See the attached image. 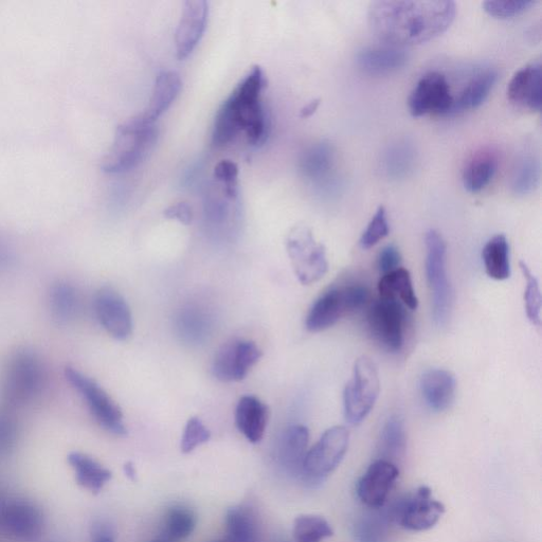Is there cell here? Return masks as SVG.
I'll list each match as a JSON object with an SVG mask.
<instances>
[{"mask_svg":"<svg viewBox=\"0 0 542 542\" xmlns=\"http://www.w3.org/2000/svg\"><path fill=\"white\" fill-rule=\"evenodd\" d=\"M289 260L295 275L303 285H312L327 275V249L318 243L312 231L304 226L294 228L286 241Z\"/></svg>","mask_w":542,"mask_h":542,"instance_id":"obj_8","label":"cell"},{"mask_svg":"<svg viewBox=\"0 0 542 542\" xmlns=\"http://www.w3.org/2000/svg\"><path fill=\"white\" fill-rule=\"evenodd\" d=\"M310 442V431L303 425L289 426L282 433L278 445V458L288 474L302 478V468L307 447Z\"/></svg>","mask_w":542,"mask_h":542,"instance_id":"obj_21","label":"cell"},{"mask_svg":"<svg viewBox=\"0 0 542 542\" xmlns=\"http://www.w3.org/2000/svg\"><path fill=\"white\" fill-rule=\"evenodd\" d=\"M228 542H230V541H228Z\"/></svg>","mask_w":542,"mask_h":542,"instance_id":"obj_52","label":"cell"},{"mask_svg":"<svg viewBox=\"0 0 542 542\" xmlns=\"http://www.w3.org/2000/svg\"><path fill=\"white\" fill-rule=\"evenodd\" d=\"M123 471L125 476L131 481H137V471L133 462L125 463L123 466Z\"/></svg>","mask_w":542,"mask_h":542,"instance_id":"obj_50","label":"cell"},{"mask_svg":"<svg viewBox=\"0 0 542 542\" xmlns=\"http://www.w3.org/2000/svg\"><path fill=\"white\" fill-rule=\"evenodd\" d=\"M414 164V151L410 144L399 142L391 147L385 155L386 173L393 178H401L411 171Z\"/></svg>","mask_w":542,"mask_h":542,"instance_id":"obj_38","label":"cell"},{"mask_svg":"<svg viewBox=\"0 0 542 542\" xmlns=\"http://www.w3.org/2000/svg\"><path fill=\"white\" fill-rule=\"evenodd\" d=\"M520 268L527 282L525 289L526 313L529 320L539 327L541 323V293L539 282L526 263L521 262Z\"/></svg>","mask_w":542,"mask_h":542,"instance_id":"obj_39","label":"cell"},{"mask_svg":"<svg viewBox=\"0 0 542 542\" xmlns=\"http://www.w3.org/2000/svg\"><path fill=\"white\" fill-rule=\"evenodd\" d=\"M210 439L211 432L205 424L198 418H191L186 425L180 449L184 454H190Z\"/></svg>","mask_w":542,"mask_h":542,"instance_id":"obj_43","label":"cell"},{"mask_svg":"<svg viewBox=\"0 0 542 542\" xmlns=\"http://www.w3.org/2000/svg\"><path fill=\"white\" fill-rule=\"evenodd\" d=\"M393 521L382 509H369L355 521L353 537L355 542H389Z\"/></svg>","mask_w":542,"mask_h":542,"instance_id":"obj_28","label":"cell"},{"mask_svg":"<svg viewBox=\"0 0 542 542\" xmlns=\"http://www.w3.org/2000/svg\"><path fill=\"white\" fill-rule=\"evenodd\" d=\"M425 270L432 299V317L438 327L448 323L453 307V288L447 273V246L437 230H429L425 236Z\"/></svg>","mask_w":542,"mask_h":542,"instance_id":"obj_5","label":"cell"},{"mask_svg":"<svg viewBox=\"0 0 542 542\" xmlns=\"http://www.w3.org/2000/svg\"><path fill=\"white\" fill-rule=\"evenodd\" d=\"M388 513L395 525L412 532H424L437 525L445 513L444 505L433 497L428 486L397 500Z\"/></svg>","mask_w":542,"mask_h":542,"instance_id":"obj_11","label":"cell"},{"mask_svg":"<svg viewBox=\"0 0 542 542\" xmlns=\"http://www.w3.org/2000/svg\"><path fill=\"white\" fill-rule=\"evenodd\" d=\"M213 178L231 197H239V168L233 161H220L214 168Z\"/></svg>","mask_w":542,"mask_h":542,"instance_id":"obj_42","label":"cell"},{"mask_svg":"<svg viewBox=\"0 0 542 542\" xmlns=\"http://www.w3.org/2000/svg\"><path fill=\"white\" fill-rule=\"evenodd\" d=\"M94 310L102 328L117 340H126L133 333L131 309L124 298L112 287L97 292Z\"/></svg>","mask_w":542,"mask_h":542,"instance_id":"obj_14","label":"cell"},{"mask_svg":"<svg viewBox=\"0 0 542 542\" xmlns=\"http://www.w3.org/2000/svg\"><path fill=\"white\" fill-rule=\"evenodd\" d=\"M378 293L381 298L400 302L409 311L418 310L419 299L415 294L409 270L404 267L382 276L378 282Z\"/></svg>","mask_w":542,"mask_h":542,"instance_id":"obj_27","label":"cell"},{"mask_svg":"<svg viewBox=\"0 0 542 542\" xmlns=\"http://www.w3.org/2000/svg\"><path fill=\"white\" fill-rule=\"evenodd\" d=\"M381 392V379L374 361L368 356L359 357L354 364L352 377L343 391V413L350 425L363 423L373 410Z\"/></svg>","mask_w":542,"mask_h":542,"instance_id":"obj_6","label":"cell"},{"mask_svg":"<svg viewBox=\"0 0 542 542\" xmlns=\"http://www.w3.org/2000/svg\"><path fill=\"white\" fill-rule=\"evenodd\" d=\"M497 78L498 74L493 69L479 72L465 85L460 95L457 98L454 97V104L449 115L471 111L483 104L487 97L490 96Z\"/></svg>","mask_w":542,"mask_h":542,"instance_id":"obj_26","label":"cell"},{"mask_svg":"<svg viewBox=\"0 0 542 542\" xmlns=\"http://www.w3.org/2000/svg\"><path fill=\"white\" fill-rule=\"evenodd\" d=\"M389 230L387 213L385 208L381 206L377 209L363 236H361L360 247L366 250L373 248L388 236Z\"/></svg>","mask_w":542,"mask_h":542,"instance_id":"obj_40","label":"cell"},{"mask_svg":"<svg viewBox=\"0 0 542 542\" xmlns=\"http://www.w3.org/2000/svg\"><path fill=\"white\" fill-rule=\"evenodd\" d=\"M262 357L254 341L234 338L224 343L216 352L212 373L224 383L241 382Z\"/></svg>","mask_w":542,"mask_h":542,"instance_id":"obj_12","label":"cell"},{"mask_svg":"<svg viewBox=\"0 0 542 542\" xmlns=\"http://www.w3.org/2000/svg\"><path fill=\"white\" fill-rule=\"evenodd\" d=\"M209 16L205 0H189L185 4L175 33L176 54L186 60L203 39Z\"/></svg>","mask_w":542,"mask_h":542,"instance_id":"obj_16","label":"cell"},{"mask_svg":"<svg viewBox=\"0 0 542 542\" xmlns=\"http://www.w3.org/2000/svg\"><path fill=\"white\" fill-rule=\"evenodd\" d=\"M152 542H170V541L166 540V539H157V540H154Z\"/></svg>","mask_w":542,"mask_h":542,"instance_id":"obj_51","label":"cell"},{"mask_svg":"<svg viewBox=\"0 0 542 542\" xmlns=\"http://www.w3.org/2000/svg\"><path fill=\"white\" fill-rule=\"evenodd\" d=\"M350 315L342 286L332 287L313 303L306 316V329L312 333L328 330L343 317Z\"/></svg>","mask_w":542,"mask_h":542,"instance_id":"obj_18","label":"cell"},{"mask_svg":"<svg viewBox=\"0 0 542 542\" xmlns=\"http://www.w3.org/2000/svg\"><path fill=\"white\" fill-rule=\"evenodd\" d=\"M182 89V80L175 71H162L158 75L149 104L144 111L133 120L143 125H154L164 115Z\"/></svg>","mask_w":542,"mask_h":542,"instance_id":"obj_20","label":"cell"},{"mask_svg":"<svg viewBox=\"0 0 542 542\" xmlns=\"http://www.w3.org/2000/svg\"><path fill=\"white\" fill-rule=\"evenodd\" d=\"M454 104L450 86L445 76L437 71L428 72L412 90L408 100L413 117L449 115Z\"/></svg>","mask_w":542,"mask_h":542,"instance_id":"obj_13","label":"cell"},{"mask_svg":"<svg viewBox=\"0 0 542 542\" xmlns=\"http://www.w3.org/2000/svg\"><path fill=\"white\" fill-rule=\"evenodd\" d=\"M45 385L46 370L41 357L30 349H21L7 361L0 392L7 407L16 408L33 402Z\"/></svg>","mask_w":542,"mask_h":542,"instance_id":"obj_3","label":"cell"},{"mask_svg":"<svg viewBox=\"0 0 542 542\" xmlns=\"http://www.w3.org/2000/svg\"><path fill=\"white\" fill-rule=\"evenodd\" d=\"M335 164V152L328 142L314 144L300 160L302 174L317 185L330 183Z\"/></svg>","mask_w":542,"mask_h":542,"instance_id":"obj_25","label":"cell"},{"mask_svg":"<svg viewBox=\"0 0 542 542\" xmlns=\"http://www.w3.org/2000/svg\"><path fill=\"white\" fill-rule=\"evenodd\" d=\"M406 448L407 433L404 421L399 415L392 414L379 435L378 451L381 459L397 465V462L405 457Z\"/></svg>","mask_w":542,"mask_h":542,"instance_id":"obj_30","label":"cell"},{"mask_svg":"<svg viewBox=\"0 0 542 542\" xmlns=\"http://www.w3.org/2000/svg\"><path fill=\"white\" fill-rule=\"evenodd\" d=\"M117 531L110 521H98L92 531V542H116Z\"/></svg>","mask_w":542,"mask_h":542,"instance_id":"obj_47","label":"cell"},{"mask_svg":"<svg viewBox=\"0 0 542 542\" xmlns=\"http://www.w3.org/2000/svg\"><path fill=\"white\" fill-rule=\"evenodd\" d=\"M356 61L366 74L386 76L403 68L408 61V54L400 47H369L357 54Z\"/></svg>","mask_w":542,"mask_h":542,"instance_id":"obj_23","label":"cell"},{"mask_svg":"<svg viewBox=\"0 0 542 542\" xmlns=\"http://www.w3.org/2000/svg\"><path fill=\"white\" fill-rule=\"evenodd\" d=\"M294 538L296 542H321L334 535L327 519L317 515H301L295 519Z\"/></svg>","mask_w":542,"mask_h":542,"instance_id":"obj_36","label":"cell"},{"mask_svg":"<svg viewBox=\"0 0 542 542\" xmlns=\"http://www.w3.org/2000/svg\"><path fill=\"white\" fill-rule=\"evenodd\" d=\"M51 316L59 324H68L76 319L81 309L77 288L65 281L53 284L49 293Z\"/></svg>","mask_w":542,"mask_h":542,"instance_id":"obj_29","label":"cell"},{"mask_svg":"<svg viewBox=\"0 0 542 542\" xmlns=\"http://www.w3.org/2000/svg\"><path fill=\"white\" fill-rule=\"evenodd\" d=\"M265 83L264 71L255 66L234 88L215 117L214 147L226 148L241 135L252 147L261 146L266 141L269 122L262 100Z\"/></svg>","mask_w":542,"mask_h":542,"instance_id":"obj_2","label":"cell"},{"mask_svg":"<svg viewBox=\"0 0 542 542\" xmlns=\"http://www.w3.org/2000/svg\"><path fill=\"white\" fill-rule=\"evenodd\" d=\"M225 527L230 542H256L259 536L256 513L246 504L227 511Z\"/></svg>","mask_w":542,"mask_h":542,"instance_id":"obj_32","label":"cell"},{"mask_svg":"<svg viewBox=\"0 0 542 542\" xmlns=\"http://www.w3.org/2000/svg\"><path fill=\"white\" fill-rule=\"evenodd\" d=\"M451 0H377L368 21L376 38L394 47L419 45L436 39L455 21Z\"/></svg>","mask_w":542,"mask_h":542,"instance_id":"obj_1","label":"cell"},{"mask_svg":"<svg viewBox=\"0 0 542 542\" xmlns=\"http://www.w3.org/2000/svg\"><path fill=\"white\" fill-rule=\"evenodd\" d=\"M65 377L71 387L82 396L101 427L115 436L128 435L121 409L94 379L71 367L66 368Z\"/></svg>","mask_w":542,"mask_h":542,"instance_id":"obj_9","label":"cell"},{"mask_svg":"<svg viewBox=\"0 0 542 542\" xmlns=\"http://www.w3.org/2000/svg\"><path fill=\"white\" fill-rule=\"evenodd\" d=\"M377 267L381 271L382 275L392 273V271L402 267V255L399 248L394 245H388L381 252H379L377 258Z\"/></svg>","mask_w":542,"mask_h":542,"instance_id":"obj_45","label":"cell"},{"mask_svg":"<svg viewBox=\"0 0 542 542\" xmlns=\"http://www.w3.org/2000/svg\"><path fill=\"white\" fill-rule=\"evenodd\" d=\"M17 421L7 408H0V455H5L17 440Z\"/></svg>","mask_w":542,"mask_h":542,"instance_id":"obj_44","label":"cell"},{"mask_svg":"<svg viewBox=\"0 0 542 542\" xmlns=\"http://www.w3.org/2000/svg\"><path fill=\"white\" fill-rule=\"evenodd\" d=\"M320 105V100L316 99L311 101L309 104L305 105L300 113V116L302 118H310L312 117L318 110Z\"/></svg>","mask_w":542,"mask_h":542,"instance_id":"obj_49","label":"cell"},{"mask_svg":"<svg viewBox=\"0 0 542 542\" xmlns=\"http://www.w3.org/2000/svg\"><path fill=\"white\" fill-rule=\"evenodd\" d=\"M498 168V157L493 151L477 153L463 172V185L468 192L478 193L492 182Z\"/></svg>","mask_w":542,"mask_h":542,"instance_id":"obj_33","label":"cell"},{"mask_svg":"<svg viewBox=\"0 0 542 542\" xmlns=\"http://www.w3.org/2000/svg\"><path fill=\"white\" fill-rule=\"evenodd\" d=\"M158 130L155 125H143L133 119L119 126L102 169L108 174H121L138 167L156 146Z\"/></svg>","mask_w":542,"mask_h":542,"instance_id":"obj_4","label":"cell"},{"mask_svg":"<svg viewBox=\"0 0 542 542\" xmlns=\"http://www.w3.org/2000/svg\"><path fill=\"white\" fill-rule=\"evenodd\" d=\"M420 390L426 406L435 412H444L454 404L457 379L445 369L427 370L421 377Z\"/></svg>","mask_w":542,"mask_h":542,"instance_id":"obj_19","label":"cell"},{"mask_svg":"<svg viewBox=\"0 0 542 542\" xmlns=\"http://www.w3.org/2000/svg\"><path fill=\"white\" fill-rule=\"evenodd\" d=\"M196 525L195 513L184 505H175L167 514L166 531L171 539L188 538L194 532Z\"/></svg>","mask_w":542,"mask_h":542,"instance_id":"obj_37","label":"cell"},{"mask_svg":"<svg viewBox=\"0 0 542 542\" xmlns=\"http://www.w3.org/2000/svg\"><path fill=\"white\" fill-rule=\"evenodd\" d=\"M366 318L368 331L379 346L391 353L403 349L407 321L403 304L379 297L368 305Z\"/></svg>","mask_w":542,"mask_h":542,"instance_id":"obj_10","label":"cell"},{"mask_svg":"<svg viewBox=\"0 0 542 542\" xmlns=\"http://www.w3.org/2000/svg\"><path fill=\"white\" fill-rule=\"evenodd\" d=\"M350 443L346 427L335 426L323 433L319 441L305 456L302 480L317 485L327 479L345 458Z\"/></svg>","mask_w":542,"mask_h":542,"instance_id":"obj_7","label":"cell"},{"mask_svg":"<svg viewBox=\"0 0 542 542\" xmlns=\"http://www.w3.org/2000/svg\"><path fill=\"white\" fill-rule=\"evenodd\" d=\"M180 336L188 342H203L211 330L210 315L202 307L188 306L180 312L177 320Z\"/></svg>","mask_w":542,"mask_h":542,"instance_id":"obj_34","label":"cell"},{"mask_svg":"<svg viewBox=\"0 0 542 542\" xmlns=\"http://www.w3.org/2000/svg\"><path fill=\"white\" fill-rule=\"evenodd\" d=\"M540 183V162L532 155H523L516 162L511 186L515 194L533 193Z\"/></svg>","mask_w":542,"mask_h":542,"instance_id":"obj_35","label":"cell"},{"mask_svg":"<svg viewBox=\"0 0 542 542\" xmlns=\"http://www.w3.org/2000/svg\"><path fill=\"white\" fill-rule=\"evenodd\" d=\"M535 4L533 0H487L483 3V9L493 17L507 20L528 11Z\"/></svg>","mask_w":542,"mask_h":542,"instance_id":"obj_41","label":"cell"},{"mask_svg":"<svg viewBox=\"0 0 542 542\" xmlns=\"http://www.w3.org/2000/svg\"><path fill=\"white\" fill-rule=\"evenodd\" d=\"M510 101L533 112L542 105V67L539 60L519 69L508 87Z\"/></svg>","mask_w":542,"mask_h":542,"instance_id":"obj_17","label":"cell"},{"mask_svg":"<svg viewBox=\"0 0 542 542\" xmlns=\"http://www.w3.org/2000/svg\"><path fill=\"white\" fill-rule=\"evenodd\" d=\"M165 216L169 220H176L180 224L190 225L193 221L192 208L188 203L182 202L172 205L165 211Z\"/></svg>","mask_w":542,"mask_h":542,"instance_id":"obj_46","label":"cell"},{"mask_svg":"<svg viewBox=\"0 0 542 542\" xmlns=\"http://www.w3.org/2000/svg\"><path fill=\"white\" fill-rule=\"evenodd\" d=\"M268 419L269 409L258 397H242L236 409V424L250 443L257 444L263 439Z\"/></svg>","mask_w":542,"mask_h":542,"instance_id":"obj_24","label":"cell"},{"mask_svg":"<svg viewBox=\"0 0 542 542\" xmlns=\"http://www.w3.org/2000/svg\"><path fill=\"white\" fill-rule=\"evenodd\" d=\"M238 198L231 197L215 182L208 190L205 200V220L214 232L230 234L236 221Z\"/></svg>","mask_w":542,"mask_h":542,"instance_id":"obj_22","label":"cell"},{"mask_svg":"<svg viewBox=\"0 0 542 542\" xmlns=\"http://www.w3.org/2000/svg\"><path fill=\"white\" fill-rule=\"evenodd\" d=\"M12 260L11 251L0 241V271L7 269L12 264Z\"/></svg>","mask_w":542,"mask_h":542,"instance_id":"obj_48","label":"cell"},{"mask_svg":"<svg viewBox=\"0 0 542 542\" xmlns=\"http://www.w3.org/2000/svg\"><path fill=\"white\" fill-rule=\"evenodd\" d=\"M482 260L485 273L491 279L504 281L511 277L510 245L503 234H497L485 244Z\"/></svg>","mask_w":542,"mask_h":542,"instance_id":"obj_31","label":"cell"},{"mask_svg":"<svg viewBox=\"0 0 542 542\" xmlns=\"http://www.w3.org/2000/svg\"><path fill=\"white\" fill-rule=\"evenodd\" d=\"M400 476L397 465L382 459L373 462L358 481L357 496L368 509H382Z\"/></svg>","mask_w":542,"mask_h":542,"instance_id":"obj_15","label":"cell"}]
</instances>
